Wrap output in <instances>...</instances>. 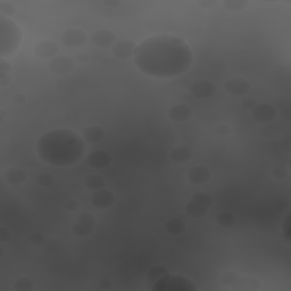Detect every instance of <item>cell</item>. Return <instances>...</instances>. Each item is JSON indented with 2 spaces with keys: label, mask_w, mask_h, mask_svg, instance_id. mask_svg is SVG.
Wrapping results in <instances>:
<instances>
[{
  "label": "cell",
  "mask_w": 291,
  "mask_h": 291,
  "mask_svg": "<svg viewBox=\"0 0 291 291\" xmlns=\"http://www.w3.org/2000/svg\"><path fill=\"white\" fill-rule=\"evenodd\" d=\"M169 273H170L169 270H167L165 266L156 265V266H153V268H150L148 271H147L146 278H147V280L153 282L154 284V282L157 281L158 279H161L162 277H164Z\"/></svg>",
  "instance_id": "27"
},
{
  "label": "cell",
  "mask_w": 291,
  "mask_h": 291,
  "mask_svg": "<svg viewBox=\"0 0 291 291\" xmlns=\"http://www.w3.org/2000/svg\"><path fill=\"white\" fill-rule=\"evenodd\" d=\"M111 155L106 150H94L88 155L87 162L90 167L95 170H103L111 164Z\"/></svg>",
  "instance_id": "17"
},
{
  "label": "cell",
  "mask_w": 291,
  "mask_h": 291,
  "mask_svg": "<svg viewBox=\"0 0 291 291\" xmlns=\"http://www.w3.org/2000/svg\"><path fill=\"white\" fill-rule=\"evenodd\" d=\"M164 229L167 233L171 234V236H180V234L186 232L187 225L185 222L180 220V218L173 217L165 222Z\"/></svg>",
  "instance_id": "23"
},
{
  "label": "cell",
  "mask_w": 291,
  "mask_h": 291,
  "mask_svg": "<svg viewBox=\"0 0 291 291\" xmlns=\"http://www.w3.org/2000/svg\"><path fill=\"white\" fill-rule=\"evenodd\" d=\"M255 106H256V101H255L254 99H252V98H246L241 101V107L244 109L252 110Z\"/></svg>",
  "instance_id": "42"
},
{
  "label": "cell",
  "mask_w": 291,
  "mask_h": 291,
  "mask_svg": "<svg viewBox=\"0 0 291 291\" xmlns=\"http://www.w3.org/2000/svg\"><path fill=\"white\" fill-rule=\"evenodd\" d=\"M106 179L100 174H88L85 178V186L90 191H97L106 187Z\"/></svg>",
  "instance_id": "24"
},
{
  "label": "cell",
  "mask_w": 291,
  "mask_h": 291,
  "mask_svg": "<svg viewBox=\"0 0 291 291\" xmlns=\"http://www.w3.org/2000/svg\"><path fill=\"white\" fill-rule=\"evenodd\" d=\"M271 174L276 180H286L289 177V170L285 165H277L271 171Z\"/></svg>",
  "instance_id": "31"
},
{
  "label": "cell",
  "mask_w": 291,
  "mask_h": 291,
  "mask_svg": "<svg viewBox=\"0 0 291 291\" xmlns=\"http://www.w3.org/2000/svg\"><path fill=\"white\" fill-rule=\"evenodd\" d=\"M193 61L194 53L186 40L170 34L142 40L133 57L139 71L155 79L180 77L190 69Z\"/></svg>",
  "instance_id": "1"
},
{
  "label": "cell",
  "mask_w": 291,
  "mask_h": 291,
  "mask_svg": "<svg viewBox=\"0 0 291 291\" xmlns=\"http://www.w3.org/2000/svg\"><path fill=\"white\" fill-rule=\"evenodd\" d=\"M190 94L199 100H205L212 98L216 94V86L210 80L199 79L191 83Z\"/></svg>",
  "instance_id": "6"
},
{
  "label": "cell",
  "mask_w": 291,
  "mask_h": 291,
  "mask_svg": "<svg viewBox=\"0 0 291 291\" xmlns=\"http://www.w3.org/2000/svg\"><path fill=\"white\" fill-rule=\"evenodd\" d=\"M90 201L96 208L107 209L115 204V194L108 189H100L91 194Z\"/></svg>",
  "instance_id": "14"
},
{
  "label": "cell",
  "mask_w": 291,
  "mask_h": 291,
  "mask_svg": "<svg viewBox=\"0 0 291 291\" xmlns=\"http://www.w3.org/2000/svg\"><path fill=\"white\" fill-rule=\"evenodd\" d=\"M27 174L22 167L13 166L6 170L5 180L10 186H21L26 181Z\"/></svg>",
  "instance_id": "22"
},
{
  "label": "cell",
  "mask_w": 291,
  "mask_h": 291,
  "mask_svg": "<svg viewBox=\"0 0 291 291\" xmlns=\"http://www.w3.org/2000/svg\"><path fill=\"white\" fill-rule=\"evenodd\" d=\"M282 228V234H284L285 240L287 241V244H290L291 237H290V213L286 215L284 222L281 224Z\"/></svg>",
  "instance_id": "33"
},
{
  "label": "cell",
  "mask_w": 291,
  "mask_h": 291,
  "mask_svg": "<svg viewBox=\"0 0 291 291\" xmlns=\"http://www.w3.org/2000/svg\"><path fill=\"white\" fill-rule=\"evenodd\" d=\"M82 138L88 143H99L106 138V132L101 126H87L82 131Z\"/></svg>",
  "instance_id": "21"
},
{
  "label": "cell",
  "mask_w": 291,
  "mask_h": 291,
  "mask_svg": "<svg viewBox=\"0 0 291 291\" xmlns=\"http://www.w3.org/2000/svg\"><path fill=\"white\" fill-rule=\"evenodd\" d=\"M29 241L32 245L40 246L46 241V237H45V234H43L42 232H40V231H35V232H32L29 236Z\"/></svg>",
  "instance_id": "34"
},
{
  "label": "cell",
  "mask_w": 291,
  "mask_h": 291,
  "mask_svg": "<svg viewBox=\"0 0 291 291\" xmlns=\"http://www.w3.org/2000/svg\"><path fill=\"white\" fill-rule=\"evenodd\" d=\"M137 46L135 42L132 40H117L116 42L114 43V46L110 48L111 54L115 58L118 59H130L133 58L135 55V51H137Z\"/></svg>",
  "instance_id": "11"
},
{
  "label": "cell",
  "mask_w": 291,
  "mask_h": 291,
  "mask_svg": "<svg viewBox=\"0 0 291 291\" xmlns=\"http://www.w3.org/2000/svg\"><path fill=\"white\" fill-rule=\"evenodd\" d=\"M198 6H200L204 9H213V8L217 5V2L215 0H200L197 1Z\"/></svg>",
  "instance_id": "40"
},
{
  "label": "cell",
  "mask_w": 291,
  "mask_h": 291,
  "mask_svg": "<svg viewBox=\"0 0 291 291\" xmlns=\"http://www.w3.org/2000/svg\"><path fill=\"white\" fill-rule=\"evenodd\" d=\"M252 116L255 121L258 123H269L274 121L277 117L278 110L273 105L269 102H261L256 103V106L250 110Z\"/></svg>",
  "instance_id": "10"
},
{
  "label": "cell",
  "mask_w": 291,
  "mask_h": 291,
  "mask_svg": "<svg viewBox=\"0 0 291 291\" xmlns=\"http://www.w3.org/2000/svg\"><path fill=\"white\" fill-rule=\"evenodd\" d=\"M194 199H197V200H199L200 202H202V204H205L206 206L210 207L213 205L214 202V198L212 196V194L207 193V191H199V193H196L193 194Z\"/></svg>",
  "instance_id": "32"
},
{
  "label": "cell",
  "mask_w": 291,
  "mask_h": 291,
  "mask_svg": "<svg viewBox=\"0 0 291 291\" xmlns=\"http://www.w3.org/2000/svg\"><path fill=\"white\" fill-rule=\"evenodd\" d=\"M197 286L189 278L178 274H166L151 286V291H197Z\"/></svg>",
  "instance_id": "4"
},
{
  "label": "cell",
  "mask_w": 291,
  "mask_h": 291,
  "mask_svg": "<svg viewBox=\"0 0 291 291\" xmlns=\"http://www.w3.org/2000/svg\"><path fill=\"white\" fill-rule=\"evenodd\" d=\"M11 81H13V79H11L10 75H7V77H3V78H0V88H5L7 86H9Z\"/></svg>",
  "instance_id": "43"
},
{
  "label": "cell",
  "mask_w": 291,
  "mask_h": 291,
  "mask_svg": "<svg viewBox=\"0 0 291 291\" xmlns=\"http://www.w3.org/2000/svg\"><path fill=\"white\" fill-rule=\"evenodd\" d=\"M215 133H216L218 137H228L231 133V127L229 124H225V123H220L215 127Z\"/></svg>",
  "instance_id": "35"
},
{
  "label": "cell",
  "mask_w": 291,
  "mask_h": 291,
  "mask_svg": "<svg viewBox=\"0 0 291 291\" xmlns=\"http://www.w3.org/2000/svg\"><path fill=\"white\" fill-rule=\"evenodd\" d=\"M221 284L232 291H257L261 289V281L254 277L241 276L229 271L221 277Z\"/></svg>",
  "instance_id": "5"
},
{
  "label": "cell",
  "mask_w": 291,
  "mask_h": 291,
  "mask_svg": "<svg viewBox=\"0 0 291 291\" xmlns=\"http://www.w3.org/2000/svg\"><path fill=\"white\" fill-rule=\"evenodd\" d=\"M8 116H9V114H8V111L5 108L0 109V124H2Z\"/></svg>",
  "instance_id": "46"
},
{
  "label": "cell",
  "mask_w": 291,
  "mask_h": 291,
  "mask_svg": "<svg viewBox=\"0 0 291 291\" xmlns=\"http://www.w3.org/2000/svg\"><path fill=\"white\" fill-rule=\"evenodd\" d=\"M34 288L33 281L29 278H18L13 285V289L15 291H33Z\"/></svg>",
  "instance_id": "28"
},
{
  "label": "cell",
  "mask_w": 291,
  "mask_h": 291,
  "mask_svg": "<svg viewBox=\"0 0 291 291\" xmlns=\"http://www.w3.org/2000/svg\"><path fill=\"white\" fill-rule=\"evenodd\" d=\"M61 40L64 45L70 48H78L85 45L88 40L87 33L78 27H70L65 30L61 35Z\"/></svg>",
  "instance_id": "12"
},
{
  "label": "cell",
  "mask_w": 291,
  "mask_h": 291,
  "mask_svg": "<svg viewBox=\"0 0 291 291\" xmlns=\"http://www.w3.org/2000/svg\"><path fill=\"white\" fill-rule=\"evenodd\" d=\"M23 33L21 27L11 18L0 16V56H11L21 46Z\"/></svg>",
  "instance_id": "3"
},
{
  "label": "cell",
  "mask_w": 291,
  "mask_h": 291,
  "mask_svg": "<svg viewBox=\"0 0 291 291\" xmlns=\"http://www.w3.org/2000/svg\"><path fill=\"white\" fill-rule=\"evenodd\" d=\"M193 108L187 103H175V105L171 106L167 111V116L171 121L175 123L189 122L193 118Z\"/></svg>",
  "instance_id": "15"
},
{
  "label": "cell",
  "mask_w": 291,
  "mask_h": 291,
  "mask_svg": "<svg viewBox=\"0 0 291 291\" xmlns=\"http://www.w3.org/2000/svg\"><path fill=\"white\" fill-rule=\"evenodd\" d=\"M98 288L100 290H109L113 288V282L109 279L103 278L101 280H99L98 282Z\"/></svg>",
  "instance_id": "39"
},
{
  "label": "cell",
  "mask_w": 291,
  "mask_h": 291,
  "mask_svg": "<svg viewBox=\"0 0 291 291\" xmlns=\"http://www.w3.org/2000/svg\"><path fill=\"white\" fill-rule=\"evenodd\" d=\"M35 182H37L38 186L42 187V188H48V187L54 185L55 179L53 175L49 173H40L37 175V178H35Z\"/></svg>",
  "instance_id": "30"
},
{
  "label": "cell",
  "mask_w": 291,
  "mask_h": 291,
  "mask_svg": "<svg viewBox=\"0 0 291 291\" xmlns=\"http://www.w3.org/2000/svg\"><path fill=\"white\" fill-rule=\"evenodd\" d=\"M223 7L231 13H240L249 6L248 0H223Z\"/></svg>",
  "instance_id": "25"
},
{
  "label": "cell",
  "mask_w": 291,
  "mask_h": 291,
  "mask_svg": "<svg viewBox=\"0 0 291 291\" xmlns=\"http://www.w3.org/2000/svg\"><path fill=\"white\" fill-rule=\"evenodd\" d=\"M79 201L75 200V199H70L67 200L65 204H64V208H65L67 212H75V210L79 209Z\"/></svg>",
  "instance_id": "37"
},
{
  "label": "cell",
  "mask_w": 291,
  "mask_h": 291,
  "mask_svg": "<svg viewBox=\"0 0 291 291\" xmlns=\"http://www.w3.org/2000/svg\"><path fill=\"white\" fill-rule=\"evenodd\" d=\"M75 59H77L78 63H86L88 59H89V56H88L85 53H81V54H79L77 56V58H75Z\"/></svg>",
  "instance_id": "45"
},
{
  "label": "cell",
  "mask_w": 291,
  "mask_h": 291,
  "mask_svg": "<svg viewBox=\"0 0 291 291\" xmlns=\"http://www.w3.org/2000/svg\"><path fill=\"white\" fill-rule=\"evenodd\" d=\"M237 223V216L231 212H222L217 215L216 224L221 228L229 229Z\"/></svg>",
  "instance_id": "26"
},
{
  "label": "cell",
  "mask_w": 291,
  "mask_h": 291,
  "mask_svg": "<svg viewBox=\"0 0 291 291\" xmlns=\"http://www.w3.org/2000/svg\"><path fill=\"white\" fill-rule=\"evenodd\" d=\"M95 224V215L88 212H83L77 216V221L72 225V232L77 237H88L93 232Z\"/></svg>",
  "instance_id": "7"
},
{
  "label": "cell",
  "mask_w": 291,
  "mask_h": 291,
  "mask_svg": "<svg viewBox=\"0 0 291 291\" xmlns=\"http://www.w3.org/2000/svg\"><path fill=\"white\" fill-rule=\"evenodd\" d=\"M102 3L108 7H118L119 5H122V1L121 0H105Z\"/></svg>",
  "instance_id": "44"
},
{
  "label": "cell",
  "mask_w": 291,
  "mask_h": 291,
  "mask_svg": "<svg viewBox=\"0 0 291 291\" xmlns=\"http://www.w3.org/2000/svg\"><path fill=\"white\" fill-rule=\"evenodd\" d=\"M10 238H11V232L9 229H7V228L0 229V242L5 244V242L10 240Z\"/></svg>",
  "instance_id": "38"
},
{
  "label": "cell",
  "mask_w": 291,
  "mask_h": 291,
  "mask_svg": "<svg viewBox=\"0 0 291 291\" xmlns=\"http://www.w3.org/2000/svg\"><path fill=\"white\" fill-rule=\"evenodd\" d=\"M75 61L70 56L58 55L49 62V69L57 75H69L75 70Z\"/></svg>",
  "instance_id": "8"
},
{
  "label": "cell",
  "mask_w": 291,
  "mask_h": 291,
  "mask_svg": "<svg viewBox=\"0 0 291 291\" xmlns=\"http://www.w3.org/2000/svg\"><path fill=\"white\" fill-rule=\"evenodd\" d=\"M194 157V153L188 146H177L170 151V159L175 164H187Z\"/></svg>",
  "instance_id": "20"
},
{
  "label": "cell",
  "mask_w": 291,
  "mask_h": 291,
  "mask_svg": "<svg viewBox=\"0 0 291 291\" xmlns=\"http://www.w3.org/2000/svg\"><path fill=\"white\" fill-rule=\"evenodd\" d=\"M224 89L233 97H242L250 90V82L242 77H232L224 82Z\"/></svg>",
  "instance_id": "9"
},
{
  "label": "cell",
  "mask_w": 291,
  "mask_h": 291,
  "mask_svg": "<svg viewBox=\"0 0 291 291\" xmlns=\"http://www.w3.org/2000/svg\"><path fill=\"white\" fill-rule=\"evenodd\" d=\"M116 41V35H115L114 32L109 30H97L91 34V42H93V45L96 48H100V49L111 48Z\"/></svg>",
  "instance_id": "16"
},
{
  "label": "cell",
  "mask_w": 291,
  "mask_h": 291,
  "mask_svg": "<svg viewBox=\"0 0 291 291\" xmlns=\"http://www.w3.org/2000/svg\"><path fill=\"white\" fill-rule=\"evenodd\" d=\"M82 135L67 127H57L43 133L37 142L40 161L56 167H69L82 158L86 150Z\"/></svg>",
  "instance_id": "2"
},
{
  "label": "cell",
  "mask_w": 291,
  "mask_h": 291,
  "mask_svg": "<svg viewBox=\"0 0 291 291\" xmlns=\"http://www.w3.org/2000/svg\"><path fill=\"white\" fill-rule=\"evenodd\" d=\"M189 182L196 186H202L209 182L210 178H212V172L208 167L204 165H196L190 167L188 170V174H187Z\"/></svg>",
  "instance_id": "18"
},
{
  "label": "cell",
  "mask_w": 291,
  "mask_h": 291,
  "mask_svg": "<svg viewBox=\"0 0 291 291\" xmlns=\"http://www.w3.org/2000/svg\"><path fill=\"white\" fill-rule=\"evenodd\" d=\"M6 252H5V248H3V246H0V260H2L3 257H5Z\"/></svg>",
  "instance_id": "47"
},
{
  "label": "cell",
  "mask_w": 291,
  "mask_h": 291,
  "mask_svg": "<svg viewBox=\"0 0 291 291\" xmlns=\"http://www.w3.org/2000/svg\"><path fill=\"white\" fill-rule=\"evenodd\" d=\"M16 14V6L10 1H0V16L10 18Z\"/></svg>",
  "instance_id": "29"
},
{
  "label": "cell",
  "mask_w": 291,
  "mask_h": 291,
  "mask_svg": "<svg viewBox=\"0 0 291 291\" xmlns=\"http://www.w3.org/2000/svg\"><path fill=\"white\" fill-rule=\"evenodd\" d=\"M26 100H27L26 95L23 94V93L15 94L14 97H13V101H14V103H16V105H24V103L26 102Z\"/></svg>",
  "instance_id": "41"
},
{
  "label": "cell",
  "mask_w": 291,
  "mask_h": 291,
  "mask_svg": "<svg viewBox=\"0 0 291 291\" xmlns=\"http://www.w3.org/2000/svg\"><path fill=\"white\" fill-rule=\"evenodd\" d=\"M208 210H209L208 206H206L205 204H202V202L194 198H191L185 205V213L188 215L189 217L196 218V220L205 217L207 213H208Z\"/></svg>",
  "instance_id": "19"
},
{
  "label": "cell",
  "mask_w": 291,
  "mask_h": 291,
  "mask_svg": "<svg viewBox=\"0 0 291 291\" xmlns=\"http://www.w3.org/2000/svg\"><path fill=\"white\" fill-rule=\"evenodd\" d=\"M11 70V65L9 62H7L5 58L0 59V78L7 77L9 75V72Z\"/></svg>",
  "instance_id": "36"
},
{
  "label": "cell",
  "mask_w": 291,
  "mask_h": 291,
  "mask_svg": "<svg viewBox=\"0 0 291 291\" xmlns=\"http://www.w3.org/2000/svg\"><path fill=\"white\" fill-rule=\"evenodd\" d=\"M33 51L37 57L51 61L58 56L59 46L53 40H41V41L35 43Z\"/></svg>",
  "instance_id": "13"
}]
</instances>
